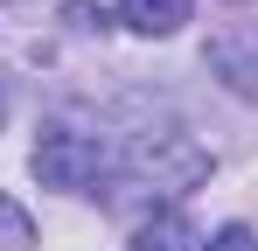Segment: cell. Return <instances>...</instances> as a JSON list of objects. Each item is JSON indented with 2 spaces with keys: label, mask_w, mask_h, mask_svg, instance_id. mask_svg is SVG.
I'll return each mask as SVG.
<instances>
[{
  "label": "cell",
  "mask_w": 258,
  "mask_h": 251,
  "mask_svg": "<svg viewBox=\"0 0 258 251\" xmlns=\"http://www.w3.org/2000/svg\"><path fill=\"white\" fill-rule=\"evenodd\" d=\"M133 181H147L154 196H181V189H196V181H210V154L188 140V133H133V147L119 154Z\"/></svg>",
  "instance_id": "cell-1"
},
{
  "label": "cell",
  "mask_w": 258,
  "mask_h": 251,
  "mask_svg": "<svg viewBox=\"0 0 258 251\" xmlns=\"http://www.w3.org/2000/svg\"><path fill=\"white\" fill-rule=\"evenodd\" d=\"M28 167H35V181L42 189H98L112 167H119V154L105 147V140H91V133H70V126H56V133H42L35 140V154H28Z\"/></svg>",
  "instance_id": "cell-2"
},
{
  "label": "cell",
  "mask_w": 258,
  "mask_h": 251,
  "mask_svg": "<svg viewBox=\"0 0 258 251\" xmlns=\"http://www.w3.org/2000/svg\"><path fill=\"white\" fill-rule=\"evenodd\" d=\"M133 251H210V237H203L181 209H161V216H147V223L133 230Z\"/></svg>",
  "instance_id": "cell-3"
},
{
  "label": "cell",
  "mask_w": 258,
  "mask_h": 251,
  "mask_svg": "<svg viewBox=\"0 0 258 251\" xmlns=\"http://www.w3.org/2000/svg\"><path fill=\"white\" fill-rule=\"evenodd\" d=\"M119 21L133 35H174L188 21V0H119Z\"/></svg>",
  "instance_id": "cell-4"
},
{
  "label": "cell",
  "mask_w": 258,
  "mask_h": 251,
  "mask_svg": "<svg viewBox=\"0 0 258 251\" xmlns=\"http://www.w3.org/2000/svg\"><path fill=\"white\" fill-rule=\"evenodd\" d=\"M28 244H35V223H28V209L0 196V251H28Z\"/></svg>",
  "instance_id": "cell-5"
},
{
  "label": "cell",
  "mask_w": 258,
  "mask_h": 251,
  "mask_svg": "<svg viewBox=\"0 0 258 251\" xmlns=\"http://www.w3.org/2000/svg\"><path fill=\"white\" fill-rule=\"evenodd\" d=\"M210 251H258V230H244V223H223L210 237Z\"/></svg>",
  "instance_id": "cell-6"
}]
</instances>
